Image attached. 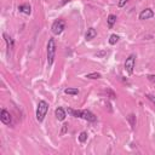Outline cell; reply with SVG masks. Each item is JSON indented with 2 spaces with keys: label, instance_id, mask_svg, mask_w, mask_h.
<instances>
[{
  "label": "cell",
  "instance_id": "obj_8",
  "mask_svg": "<svg viewBox=\"0 0 155 155\" xmlns=\"http://www.w3.org/2000/svg\"><path fill=\"white\" fill-rule=\"evenodd\" d=\"M54 116H56V119L58 120V121H63L64 119H65V110L63 109V108H61V107H58L56 110H54Z\"/></svg>",
  "mask_w": 155,
  "mask_h": 155
},
{
  "label": "cell",
  "instance_id": "obj_1",
  "mask_svg": "<svg viewBox=\"0 0 155 155\" xmlns=\"http://www.w3.org/2000/svg\"><path fill=\"white\" fill-rule=\"evenodd\" d=\"M67 111H68V114H70L74 117H81V119H85V120L91 121V122L97 121V116L90 110H75V109L68 108Z\"/></svg>",
  "mask_w": 155,
  "mask_h": 155
},
{
  "label": "cell",
  "instance_id": "obj_22",
  "mask_svg": "<svg viewBox=\"0 0 155 155\" xmlns=\"http://www.w3.org/2000/svg\"><path fill=\"white\" fill-rule=\"evenodd\" d=\"M148 80L151 81V82H155V75L151 74V75H148Z\"/></svg>",
  "mask_w": 155,
  "mask_h": 155
},
{
  "label": "cell",
  "instance_id": "obj_12",
  "mask_svg": "<svg viewBox=\"0 0 155 155\" xmlns=\"http://www.w3.org/2000/svg\"><path fill=\"white\" fill-rule=\"evenodd\" d=\"M116 19H117V17L115 16V15H109L108 16V18H107V24H108V28H113L114 27V24L116 23Z\"/></svg>",
  "mask_w": 155,
  "mask_h": 155
},
{
  "label": "cell",
  "instance_id": "obj_6",
  "mask_svg": "<svg viewBox=\"0 0 155 155\" xmlns=\"http://www.w3.org/2000/svg\"><path fill=\"white\" fill-rule=\"evenodd\" d=\"M154 11L151 10V8H144V10H142L140 12H139V16H138V18L140 19V21H144V19H150V18H153L154 17Z\"/></svg>",
  "mask_w": 155,
  "mask_h": 155
},
{
  "label": "cell",
  "instance_id": "obj_9",
  "mask_svg": "<svg viewBox=\"0 0 155 155\" xmlns=\"http://www.w3.org/2000/svg\"><path fill=\"white\" fill-rule=\"evenodd\" d=\"M2 38H4V40H5L6 45H7V48H8V50H12V48L15 47V41H13V39H12L8 34H6V33H2Z\"/></svg>",
  "mask_w": 155,
  "mask_h": 155
},
{
  "label": "cell",
  "instance_id": "obj_4",
  "mask_svg": "<svg viewBox=\"0 0 155 155\" xmlns=\"http://www.w3.org/2000/svg\"><path fill=\"white\" fill-rule=\"evenodd\" d=\"M134 65H136V56L134 54H130L126 61H125V70L127 71L128 75H132L133 74V69H134Z\"/></svg>",
  "mask_w": 155,
  "mask_h": 155
},
{
  "label": "cell",
  "instance_id": "obj_21",
  "mask_svg": "<svg viewBox=\"0 0 155 155\" xmlns=\"http://www.w3.org/2000/svg\"><path fill=\"white\" fill-rule=\"evenodd\" d=\"M147 97H148V99H149L150 102H153V103L155 104V96H153V94H147Z\"/></svg>",
  "mask_w": 155,
  "mask_h": 155
},
{
  "label": "cell",
  "instance_id": "obj_10",
  "mask_svg": "<svg viewBox=\"0 0 155 155\" xmlns=\"http://www.w3.org/2000/svg\"><path fill=\"white\" fill-rule=\"evenodd\" d=\"M96 36H97V30H96L94 28H88L87 31H86V34H85V39H86L87 41H90V40L94 39Z\"/></svg>",
  "mask_w": 155,
  "mask_h": 155
},
{
  "label": "cell",
  "instance_id": "obj_7",
  "mask_svg": "<svg viewBox=\"0 0 155 155\" xmlns=\"http://www.w3.org/2000/svg\"><path fill=\"white\" fill-rule=\"evenodd\" d=\"M0 120L2 124L5 125H10L11 121H12V117H11V114L6 110V109H2L1 113H0Z\"/></svg>",
  "mask_w": 155,
  "mask_h": 155
},
{
  "label": "cell",
  "instance_id": "obj_5",
  "mask_svg": "<svg viewBox=\"0 0 155 155\" xmlns=\"http://www.w3.org/2000/svg\"><path fill=\"white\" fill-rule=\"evenodd\" d=\"M65 29V22L63 19H56L52 25H51V31L54 34V35H58L61 34L63 30Z\"/></svg>",
  "mask_w": 155,
  "mask_h": 155
},
{
  "label": "cell",
  "instance_id": "obj_3",
  "mask_svg": "<svg viewBox=\"0 0 155 155\" xmlns=\"http://www.w3.org/2000/svg\"><path fill=\"white\" fill-rule=\"evenodd\" d=\"M56 40L53 38H50L48 39V42H47V64L48 65H52L53 64V61H54V56H56Z\"/></svg>",
  "mask_w": 155,
  "mask_h": 155
},
{
  "label": "cell",
  "instance_id": "obj_15",
  "mask_svg": "<svg viewBox=\"0 0 155 155\" xmlns=\"http://www.w3.org/2000/svg\"><path fill=\"white\" fill-rule=\"evenodd\" d=\"M119 40H120V36H119V35H116V34H111V35L109 36V40H108V41H109L110 45H115Z\"/></svg>",
  "mask_w": 155,
  "mask_h": 155
},
{
  "label": "cell",
  "instance_id": "obj_16",
  "mask_svg": "<svg viewBox=\"0 0 155 155\" xmlns=\"http://www.w3.org/2000/svg\"><path fill=\"white\" fill-rule=\"evenodd\" d=\"M87 140V132H81L80 134H79V142L80 143H85Z\"/></svg>",
  "mask_w": 155,
  "mask_h": 155
},
{
  "label": "cell",
  "instance_id": "obj_13",
  "mask_svg": "<svg viewBox=\"0 0 155 155\" xmlns=\"http://www.w3.org/2000/svg\"><path fill=\"white\" fill-rule=\"evenodd\" d=\"M64 93L70 94V96H75V94L79 93V90H78V88H74V87H67V88L64 90Z\"/></svg>",
  "mask_w": 155,
  "mask_h": 155
},
{
  "label": "cell",
  "instance_id": "obj_19",
  "mask_svg": "<svg viewBox=\"0 0 155 155\" xmlns=\"http://www.w3.org/2000/svg\"><path fill=\"white\" fill-rule=\"evenodd\" d=\"M107 53H108L107 51H99V52L96 53V57H101V58H102V57H104Z\"/></svg>",
  "mask_w": 155,
  "mask_h": 155
},
{
  "label": "cell",
  "instance_id": "obj_14",
  "mask_svg": "<svg viewBox=\"0 0 155 155\" xmlns=\"http://www.w3.org/2000/svg\"><path fill=\"white\" fill-rule=\"evenodd\" d=\"M127 121L130 122L131 128L133 130V128H134V126H136V115H134V114H130V115L127 116Z\"/></svg>",
  "mask_w": 155,
  "mask_h": 155
},
{
  "label": "cell",
  "instance_id": "obj_11",
  "mask_svg": "<svg viewBox=\"0 0 155 155\" xmlns=\"http://www.w3.org/2000/svg\"><path fill=\"white\" fill-rule=\"evenodd\" d=\"M18 11L22 12V13H24V15H30L31 7H30V5H28V4H22V5L18 6Z\"/></svg>",
  "mask_w": 155,
  "mask_h": 155
},
{
  "label": "cell",
  "instance_id": "obj_20",
  "mask_svg": "<svg viewBox=\"0 0 155 155\" xmlns=\"http://www.w3.org/2000/svg\"><path fill=\"white\" fill-rule=\"evenodd\" d=\"M67 130H68V124H64V125H63V127H62V131H61V134H64V133L67 132Z\"/></svg>",
  "mask_w": 155,
  "mask_h": 155
},
{
  "label": "cell",
  "instance_id": "obj_2",
  "mask_svg": "<svg viewBox=\"0 0 155 155\" xmlns=\"http://www.w3.org/2000/svg\"><path fill=\"white\" fill-rule=\"evenodd\" d=\"M48 103L46 101H39L38 107H36V120L39 122H42L47 111H48Z\"/></svg>",
  "mask_w": 155,
  "mask_h": 155
},
{
  "label": "cell",
  "instance_id": "obj_17",
  "mask_svg": "<svg viewBox=\"0 0 155 155\" xmlns=\"http://www.w3.org/2000/svg\"><path fill=\"white\" fill-rule=\"evenodd\" d=\"M86 78L87 79H99L101 78V74L94 71V73H90V74H86Z\"/></svg>",
  "mask_w": 155,
  "mask_h": 155
},
{
  "label": "cell",
  "instance_id": "obj_18",
  "mask_svg": "<svg viewBox=\"0 0 155 155\" xmlns=\"http://www.w3.org/2000/svg\"><path fill=\"white\" fill-rule=\"evenodd\" d=\"M127 1H128V0H119V1H117V6H119V7H124V6L127 4Z\"/></svg>",
  "mask_w": 155,
  "mask_h": 155
}]
</instances>
